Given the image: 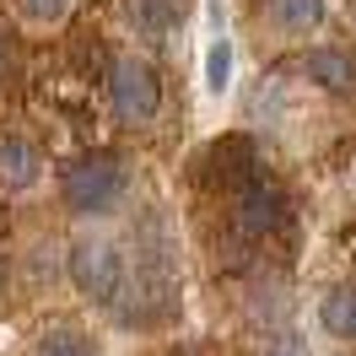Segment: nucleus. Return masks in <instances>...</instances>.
Listing matches in <instances>:
<instances>
[{"label": "nucleus", "mask_w": 356, "mask_h": 356, "mask_svg": "<svg viewBox=\"0 0 356 356\" xmlns=\"http://www.w3.org/2000/svg\"><path fill=\"white\" fill-rule=\"evenodd\" d=\"M119 318L124 324H162V318H173L178 308V270L168 259V248L152 243L140 259H135V275L119 286Z\"/></svg>", "instance_id": "1"}, {"label": "nucleus", "mask_w": 356, "mask_h": 356, "mask_svg": "<svg viewBox=\"0 0 356 356\" xmlns=\"http://www.w3.org/2000/svg\"><path fill=\"white\" fill-rule=\"evenodd\" d=\"M65 270H70V281H76V291H81L87 302H97V308H113V302H119L124 259H119V248H113L108 238H76Z\"/></svg>", "instance_id": "2"}, {"label": "nucleus", "mask_w": 356, "mask_h": 356, "mask_svg": "<svg viewBox=\"0 0 356 356\" xmlns=\"http://www.w3.org/2000/svg\"><path fill=\"white\" fill-rule=\"evenodd\" d=\"M60 189H65L70 211H108V205H119V195H124V168H119V156H108V152L76 156L65 168V178H60Z\"/></svg>", "instance_id": "3"}, {"label": "nucleus", "mask_w": 356, "mask_h": 356, "mask_svg": "<svg viewBox=\"0 0 356 356\" xmlns=\"http://www.w3.org/2000/svg\"><path fill=\"white\" fill-rule=\"evenodd\" d=\"M108 97H113V113L130 119V124H146L156 119L162 108V87H156V70L140 65V60H119L108 76Z\"/></svg>", "instance_id": "4"}, {"label": "nucleus", "mask_w": 356, "mask_h": 356, "mask_svg": "<svg viewBox=\"0 0 356 356\" xmlns=\"http://www.w3.org/2000/svg\"><path fill=\"white\" fill-rule=\"evenodd\" d=\"M286 205H291V200H286V189H281L270 173H254L243 189L232 195V211H238L243 238H270L275 227L286 222Z\"/></svg>", "instance_id": "5"}, {"label": "nucleus", "mask_w": 356, "mask_h": 356, "mask_svg": "<svg viewBox=\"0 0 356 356\" xmlns=\"http://www.w3.org/2000/svg\"><path fill=\"white\" fill-rule=\"evenodd\" d=\"M44 173V156L27 135H0V184L6 189H33Z\"/></svg>", "instance_id": "6"}, {"label": "nucleus", "mask_w": 356, "mask_h": 356, "mask_svg": "<svg viewBox=\"0 0 356 356\" xmlns=\"http://www.w3.org/2000/svg\"><path fill=\"white\" fill-rule=\"evenodd\" d=\"M308 76L324 92H356V60L346 49H313L308 54Z\"/></svg>", "instance_id": "7"}, {"label": "nucleus", "mask_w": 356, "mask_h": 356, "mask_svg": "<svg viewBox=\"0 0 356 356\" xmlns=\"http://www.w3.org/2000/svg\"><path fill=\"white\" fill-rule=\"evenodd\" d=\"M318 318H324V330H330V334H340V340H356V286L330 291V297L318 302Z\"/></svg>", "instance_id": "8"}, {"label": "nucleus", "mask_w": 356, "mask_h": 356, "mask_svg": "<svg viewBox=\"0 0 356 356\" xmlns=\"http://www.w3.org/2000/svg\"><path fill=\"white\" fill-rule=\"evenodd\" d=\"M173 17H178V0H130V22L140 38H168Z\"/></svg>", "instance_id": "9"}, {"label": "nucleus", "mask_w": 356, "mask_h": 356, "mask_svg": "<svg viewBox=\"0 0 356 356\" xmlns=\"http://www.w3.org/2000/svg\"><path fill=\"white\" fill-rule=\"evenodd\" d=\"M270 17L281 33H308L324 22V0H270Z\"/></svg>", "instance_id": "10"}, {"label": "nucleus", "mask_w": 356, "mask_h": 356, "mask_svg": "<svg viewBox=\"0 0 356 356\" xmlns=\"http://www.w3.org/2000/svg\"><path fill=\"white\" fill-rule=\"evenodd\" d=\"M205 87L216 92V97L232 87V44H227V33H216L211 49H205Z\"/></svg>", "instance_id": "11"}, {"label": "nucleus", "mask_w": 356, "mask_h": 356, "mask_svg": "<svg viewBox=\"0 0 356 356\" xmlns=\"http://www.w3.org/2000/svg\"><path fill=\"white\" fill-rule=\"evenodd\" d=\"M38 356H92V340L81 330L60 324V330H49L44 340H38Z\"/></svg>", "instance_id": "12"}, {"label": "nucleus", "mask_w": 356, "mask_h": 356, "mask_svg": "<svg viewBox=\"0 0 356 356\" xmlns=\"http://www.w3.org/2000/svg\"><path fill=\"white\" fill-rule=\"evenodd\" d=\"M265 356H313V351H308V340H302L297 330H281V334H270Z\"/></svg>", "instance_id": "13"}, {"label": "nucleus", "mask_w": 356, "mask_h": 356, "mask_svg": "<svg viewBox=\"0 0 356 356\" xmlns=\"http://www.w3.org/2000/svg\"><path fill=\"white\" fill-rule=\"evenodd\" d=\"M65 6H70V0H22V11L33 17V22H60Z\"/></svg>", "instance_id": "14"}, {"label": "nucleus", "mask_w": 356, "mask_h": 356, "mask_svg": "<svg viewBox=\"0 0 356 356\" xmlns=\"http://www.w3.org/2000/svg\"><path fill=\"white\" fill-rule=\"evenodd\" d=\"M0 76H6V38H0Z\"/></svg>", "instance_id": "15"}, {"label": "nucleus", "mask_w": 356, "mask_h": 356, "mask_svg": "<svg viewBox=\"0 0 356 356\" xmlns=\"http://www.w3.org/2000/svg\"><path fill=\"white\" fill-rule=\"evenodd\" d=\"M178 356H195V351H178Z\"/></svg>", "instance_id": "16"}]
</instances>
